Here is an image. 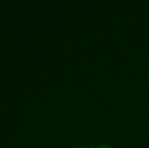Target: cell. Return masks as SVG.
I'll return each instance as SVG.
<instances>
[{
  "label": "cell",
  "instance_id": "cell-1",
  "mask_svg": "<svg viewBox=\"0 0 149 148\" xmlns=\"http://www.w3.org/2000/svg\"><path fill=\"white\" fill-rule=\"evenodd\" d=\"M98 148H111L109 146H106V145H103V146H100V147H99Z\"/></svg>",
  "mask_w": 149,
  "mask_h": 148
},
{
  "label": "cell",
  "instance_id": "cell-2",
  "mask_svg": "<svg viewBox=\"0 0 149 148\" xmlns=\"http://www.w3.org/2000/svg\"><path fill=\"white\" fill-rule=\"evenodd\" d=\"M79 148H84V147H79Z\"/></svg>",
  "mask_w": 149,
  "mask_h": 148
}]
</instances>
